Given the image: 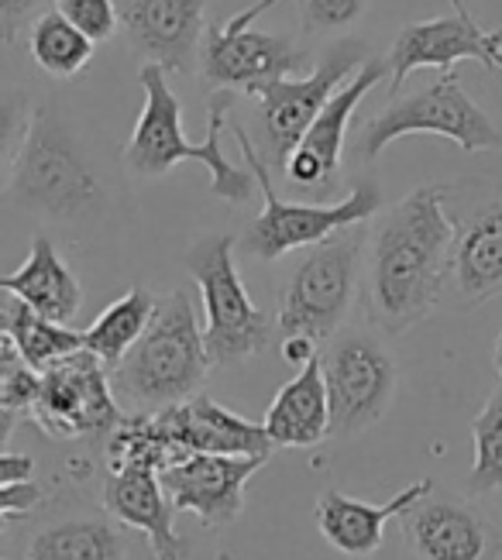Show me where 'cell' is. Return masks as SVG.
I'll use <instances>...</instances> for the list:
<instances>
[{"instance_id":"6da1fadb","label":"cell","mask_w":502,"mask_h":560,"mask_svg":"<svg viewBox=\"0 0 502 560\" xmlns=\"http://www.w3.org/2000/svg\"><path fill=\"white\" fill-rule=\"evenodd\" d=\"M454 217L441 186H420L402 197L369 237L365 310L372 327L406 334L427 320L451 279Z\"/></svg>"},{"instance_id":"7a4b0ae2","label":"cell","mask_w":502,"mask_h":560,"mask_svg":"<svg viewBox=\"0 0 502 560\" xmlns=\"http://www.w3.org/2000/svg\"><path fill=\"white\" fill-rule=\"evenodd\" d=\"M210 369L213 361L203 345V324L186 292L176 289L159 300L145 334L110 369V388L125 417H145L194 399Z\"/></svg>"},{"instance_id":"3957f363","label":"cell","mask_w":502,"mask_h":560,"mask_svg":"<svg viewBox=\"0 0 502 560\" xmlns=\"http://www.w3.org/2000/svg\"><path fill=\"white\" fill-rule=\"evenodd\" d=\"M141 86H145V107H141L138 125L125 144V162L138 176H165L179 162H200L210 173V192L227 203H248L255 176L252 168H237L221 152V131L227 117V93H218L210 101V125L207 138L200 144H189L183 138V107L176 93L165 83V69L155 62H145L138 72Z\"/></svg>"},{"instance_id":"277c9868","label":"cell","mask_w":502,"mask_h":560,"mask_svg":"<svg viewBox=\"0 0 502 560\" xmlns=\"http://www.w3.org/2000/svg\"><path fill=\"white\" fill-rule=\"evenodd\" d=\"M14 197L52 221H86L104 210V183L83 144L49 107H35L14 159Z\"/></svg>"},{"instance_id":"5b68a950","label":"cell","mask_w":502,"mask_h":560,"mask_svg":"<svg viewBox=\"0 0 502 560\" xmlns=\"http://www.w3.org/2000/svg\"><path fill=\"white\" fill-rule=\"evenodd\" d=\"M365 228L354 224L310 248L282 289L276 330L279 337H306L317 348L338 334L351 313L358 276H362Z\"/></svg>"},{"instance_id":"8992f818","label":"cell","mask_w":502,"mask_h":560,"mask_svg":"<svg viewBox=\"0 0 502 560\" xmlns=\"http://www.w3.org/2000/svg\"><path fill=\"white\" fill-rule=\"evenodd\" d=\"M234 141H237V149H242L245 165L252 168V176L261 189V200H266L261 203V213L248 224V231L242 237L245 255H252L258 261H276L296 248H314L330 234L354 228V224H365L382 207V192L375 183H358L338 203H285V200H279V192L272 186L269 162L255 152V144L245 135V128H234Z\"/></svg>"},{"instance_id":"52a82bcc","label":"cell","mask_w":502,"mask_h":560,"mask_svg":"<svg viewBox=\"0 0 502 560\" xmlns=\"http://www.w3.org/2000/svg\"><path fill=\"white\" fill-rule=\"evenodd\" d=\"M186 269L203 300V345L213 364H237L261 354L272 340V320L261 313L234 265V237H203L186 252Z\"/></svg>"},{"instance_id":"ba28073f","label":"cell","mask_w":502,"mask_h":560,"mask_svg":"<svg viewBox=\"0 0 502 560\" xmlns=\"http://www.w3.org/2000/svg\"><path fill=\"white\" fill-rule=\"evenodd\" d=\"M25 537L8 540L11 560H155L149 540L107 513V505L86 495L45 499L21 520Z\"/></svg>"},{"instance_id":"9c48e42d","label":"cell","mask_w":502,"mask_h":560,"mask_svg":"<svg viewBox=\"0 0 502 560\" xmlns=\"http://www.w3.org/2000/svg\"><path fill=\"white\" fill-rule=\"evenodd\" d=\"M406 135H441L458 144L462 152L502 149V135L492 125V117L462 90L454 69L441 72L430 86L399 96L386 110H378L365 125L358 152L362 159H378L396 138Z\"/></svg>"},{"instance_id":"30bf717a","label":"cell","mask_w":502,"mask_h":560,"mask_svg":"<svg viewBox=\"0 0 502 560\" xmlns=\"http://www.w3.org/2000/svg\"><path fill=\"white\" fill-rule=\"evenodd\" d=\"M330 406V436H354L389 412L399 369L382 337L365 327L334 334L320 351Z\"/></svg>"},{"instance_id":"8fae6325","label":"cell","mask_w":502,"mask_h":560,"mask_svg":"<svg viewBox=\"0 0 502 560\" xmlns=\"http://www.w3.org/2000/svg\"><path fill=\"white\" fill-rule=\"evenodd\" d=\"M28 417L52 441H97L125 420L110 388V369L86 348L38 372Z\"/></svg>"},{"instance_id":"7c38bea8","label":"cell","mask_w":502,"mask_h":560,"mask_svg":"<svg viewBox=\"0 0 502 560\" xmlns=\"http://www.w3.org/2000/svg\"><path fill=\"white\" fill-rule=\"evenodd\" d=\"M266 454H189L159 471L162 489L176 513L197 516L203 526H227L242 516L245 489L258 468H266Z\"/></svg>"},{"instance_id":"4fadbf2b","label":"cell","mask_w":502,"mask_h":560,"mask_svg":"<svg viewBox=\"0 0 502 560\" xmlns=\"http://www.w3.org/2000/svg\"><path fill=\"white\" fill-rule=\"evenodd\" d=\"M310 66L306 52L293 42H285L269 32H237L227 35L224 28H207L200 48V72L203 83L218 93H245L255 96L261 86L293 77Z\"/></svg>"},{"instance_id":"5bb4252c","label":"cell","mask_w":502,"mask_h":560,"mask_svg":"<svg viewBox=\"0 0 502 560\" xmlns=\"http://www.w3.org/2000/svg\"><path fill=\"white\" fill-rule=\"evenodd\" d=\"M475 59L502 72V32L482 28L471 14H447L434 21L406 24L389 48V93L396 96L406 77L417 69H454V62Z\"/></svg>"},{"instance_id":"9a60e30c","label":"cell","mask_w":502,"mask_h":560,"mask_svg":"<svg viewBox=\"0 0 502 560\" xmlns=\"http://www.w3.org/2000/svg\"><path fill=\"white\" fill-rule=\"evenodd\" d=\"M358 52L354 48H334V52L303 80H276L255 93L261 104V125L272 144V159L285 162L293 149L303 141L310 125L317 120L320 107L338 93L351 72H358Z\"/></svg>"},{"instance_id":"2e32d148","label":"cell","mask_w":502,"mask_h":560,"mask_svg":"<svg viewBox=\"0 0 502 560\" xmlns=\"http://www.w3.org/2000/svg\"><path fill=\"white\" fill-rule=\"evenodd\" d=\"M382 77H386V62L372 59L320 107L317 120L310 125V131L293 149V155L282 162L285 176H290L296 186L320 189V186L334 183V176H338V165H341V152H345V138H348L351 117H354L358 104H362L365 96L375 90V83Z\"/></svg>"},{"instance_id":"e0dca14e","label":"cell","mask_w":502,"mask_h":560,"mask_svg":"<svg viewBox=\"0 0 502 560\" xmlns=\"http://www.w3.org/2000/svg\"><path fill=\"white\" fill-rule=\"evenodd\" d=\"M207 0H121V28L138 56L165 72H186L207 35Z\"/></svg>"},{"instance_id":"ac0fdd59","label":"cell","mask_w":502,"mask_h":560,"mask_svg":"<svg viewBox=\"0 0 502 560\" xmlns=\"http://www.w3.org/2000/svg\"><path fill=\"white\" fill-rule=\"evenodd\" d=\"M101 502L114 520H121L128 529L141 533L149 540L155 560H186L189 547L173 526L176 509L162 489L159 468L149 465H125L107 468Z\"/></svg>"},{"instance_id":"d6986e66","label":"cell","mask_w":502,"mask_h":560,"mask_svg":"<svg viewBox=\"0 0 502 560\" xmlns=\"http://www.w3.org/2000/svg\"><path fill=\"white\" fill-rule=\"evenodd\" d=\"M434 495V492H430ZM420 499L399 516L406 547L417 560H489L495 547V533L458 499Z\"/></svg>"},{"instance_id":"ffe728a7","label":"cell","mask_w":502,"mask_h":560,"mask_svg":"<svg viewBox=\"0 0 502 560\" xmlns=\"http://www.w3.org/2000/svg\"><path fill=\"white\" fill-rule=\"evenodd\" d=\"M430 492H434V481L420 478L389 502L375 505V502L351 499L338 489H327L317 499V529L334 550H341L348 557H372L382 547V540H386V523L399 520L406 509H413Z\"/></svg>"},{"instance_id":"44dd1931","label":"cell","mask_w":502,"mask_h":560,"mask_svg":"<svg viewBox=\"0 0 502 560\" xmlns=\"http://www.w3.org/2000/svg\"><path fill=\"white\" fill-rule=\"evenodd\" d=\"M451 282L458 300L475 306L502 292V200H486L454 221Z\"/></svg>"},{"instance_id":"7402d4cb","label":"cell","mask_w":502,"mask_h":560,"mask_svg":"<svg viewBox=\"0 0 502 560\" xmlns=\"http://www.w3.org/2000/svg\"><path fill=\"white\" fill-rule=\"evenodd\" d=\"M272 447H317L330 436V406H327V385L320 372V354L303 364V369L279 388L266 420Z\"/></svg>"},{"instance_id":"603a6c76","label":"cell","mask_w":502,"mask_h":560,"mask_svg":"<svg viewBox=\"0 0 502 560\" xmlns=\"http://www.w3.org/2000/svg\"><path fill=\"white\" fill-rule=\"evenodd\" d=\"M0 289L17 296L28 310L52 324H73V316L83 306V285L80 279L69 272V265L59 258L49 237H35L32 252L17 272L0 276Z\"/></svg>"},{"instance_id":"cb8c5ba5","label":"cell","mask_w":502,"mask_h":560,"mask_svg":"<svg viewBox=\"0 0 502 560\" xmlns=\"http://www.w3.org/2000/svg\"><path fill=\"white\" fill-rule=\"evenodd\" d=\"M155 306H159V300L149 289H141V285L128 289L121 300H114L107 310H101L97 320L83 330V348L90 354H97L107 369H114V364L138 345V337L145 334V327L152 324Z\"/></svg>"},{"instance_id":"d4e9b609","label":"cell","mask_w":502,"mask_h":560,"mask_svg":"<svg viewBox=\"0 0 502 560\" xmlns=\"http://www.w3.org/2000/svg\"><path fill=\"white\" fill-rule=\"evenodd\" d=\"M28 48L45 72H52V77H62V80L77 77V72L86 69L93 59V42L77 28V24H69L59 11H42L32 21Z\"/></svg>"},{"instance_id":"484cf974","label":"cell","mask_w":502,"mask_h":560,"mask_svg":"<svg viewBox=\"0 0 502 560\" xmlns=\"http://www.w3.org/2000/svg\"><path fill=\"white\" fill-rule=\"evenodd\" d=\"M8 337L17 345L21 358H25L35 372L49 369L52 361L66 358V354H77L83 351V334L80 330H69L66 324H52L38 316L35 310H28L25 303L17 306L14 313V324L8 330Z\"/></svg>"},{"instance_id":"4316f807","label":"cell","mask_w":502,"mask_h":560,"mask_svg":"<svg viewBox=\"0 0 502 560\" xmlns=\"http://www.w3.org/2000/svg\"><path fill=\"white\" fill-rule=\"evenodd\" d=\"M471 436H475V460L468 471V489L475 495L502 489V385L475 417Z\"/></svg>"},{"instance_id":"83f0119b","label":"cell","mask_w":502,"mask_h":560,"mask_svg":"<svg viewBox=\"0 0 502 560\" xmlns=\"http://www.w3.org/2000/svg\"><path fill=\"white\" fill-rule=\"evenodd\" d=\"M35 388H38V372L21 358L14 340L8 334H0V409L28 412Z\"/></svg>"},{"instance_id":"f1b7e54d","label":"cell","mask_w":502,"mask_h":560,"mask_svg":"<svg viewBox=\"0 0 502 560\" xmlns=\"http://www.w3.org/2000/svg\"><path fill=\"white\" fill-rule=\"evenodd\" d=\"M56 11L69 24H77L93 45L110 42L121 28V11H117L114 0H56Z\"/></svg>"},{"instance_id":"f546056e","label":"cell","mask_w":502,"mask_h":560,"mask_svg":"<svg viewBox=\"0 0 502 560\" xmlns=\"http://www.w3.org/2000/svg\"><path fill=\"white\" fill-rule=\"evenodd\" d=\"M28 120H32V110L21 96L0 93V173H4L8 165H14L21 141L28 135Z\"/></svg>"},{"instance_id":"4dcf8cb0","label":"cell","mask_w":502,"mask_h":560,"mask_svg":"<svg viewBox=\"0 0 502 560\" xmlns=\"http://www.w3.org/2000/svg\"><path fill=\"white\" fill-rule=\"evenodd\" d=\"M45 499H49V489L35 478L0 485V526H11L32 516Z\"/></svg>"},{"instance_id":"1f68e13d","label":"cell","mask_w":502,"mask_h":560,"mask_svg":"<svg viewBox=\"0 0 502 560\" xmlns=\"http://www.w3.org/2000/svg\"><path fill=\"white\" fill-rule=\"evenodd\" d=\"M369 0H306V28L310 32H334L348 28L351 21L362 18Z\"/></svg>"},{"instance_id":"d6a6232c","label":"cell","mask_w":502,"mask_h":560,"mask_svg":"<svg viewBox=\"0 0 502 560\" xmlns=\"http://www.w3.org/2000/svg\"><path fill=\"white\" fill-rule=\"evenodd\" d=\"M42 4L45 0H0V38L11 42L25 28V21H32L42 11Z\"/></svg>"},{"instance_id":"836d02e7","label":"cell","mask_w":502,"mask_h":560,"mask_svg":"<svg viewBox=\"0 0 502 560\" xmlns=\"http://www.w3.org/2000/svg\"><path fill=\"white\" fill-rule=\"evenodd\" d=\"M25 478H35V460H32L28 454L0 451V485L25 481Z\"/></svg>"},{"instance_id":"e575fe53","label":"cell","mask_w":502,"mask_h":560,"mask_svg":"<svg viewBox=\"0 0 502 560\" xmlns=\"http://www.w3.org/2000/svg\"><path fill=\"white\" fill-rule=\"evenodd\" d=\"M320 354V348L314 345V340H306V337H285L282 340V358L296 364V369H303V364H310Z\"/></svg>"},{"instance_id":"d590c367","label":"cell","mask_w":502,"mask_h":560,"mask_svg":"<svg viewBox=\"0 0 502 560\" xmlns=\"http://www.w3.org/2000/svg\"><path fill=\"white\" fill-rule=\"evenodd\" d=\"M279 4V0H258V4H252L248 11H242V14H234L227 24H224V32L227 35H237V32H245L248 28V24L255 21V18H261V14H266L269 8H276Z\"/></svg>"},{"instance_id":"8d00e7d4","label":"cell","mask_w":502,"mask_h":560,"mask_svg":"<svg viewBox=\"0 0 502 560\" xmlns=\"http://www.w3.org/2000/svg\"><path fill=\"white\" fill-rule=\"evenodd\" d=\"M21 412H11V409H0V451H8V441L14 433V423H17Z\"/></svg>"},{"instance_id":"74e56055","label":"cell","mask_w":502,"mask_h":560,"mask_svg":"<svg viewBox=\"0 0 502 560\" xmlns=\"http://www.w3.org/2000/svg\"><path fill=\"white\" fill-rule=\"evenodd\" d=\"M495 369H499V375H502V334H499V340H495Z\"/></svg>"},{"instance_id":"f35d334b","label":"cell","mask_w":502,"mask_h":560,"mask_svg":"<svg viewBox=\"0 0 502 560\" xmlns=\"http://www.w3.org/2000/svg\"><path fill=\"white\" fill-rule=\"evenodd\" d=\"M4 544H8V526H0V560H4Z\"/></svg>"},{"instance_id":"ab89813d","label":"cell","mask_w":502,"mask_h":560,"mask_svg":"<svg viewBox=\"0 0 502 560\" xmlns=\"http://www.w3.org/2000/svg\"><path fill=\"white\" fill-rule=\"evenodd\" d=\"M451 8H454V14H468V8H465V0H451Z\"/></svg>"},{"instance_id":"60d3db41","label":"cell","mask_w":502,"mask_h":560,"mask_svg":"<svg viewBox=\"0 0 502 560\" xmlns=\"http://www.w3.org/2000/svg\"><path fill=\"white\" fill-rule=\"evenodd\" d=\"M207 560H234L231 553H213V557H207Z\"/></svg>"}]
</instances>
